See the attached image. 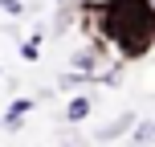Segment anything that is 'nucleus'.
Here are the masks:
<instances>
[{"label": "nucleus", "instance_id": "nucleus-1", "mask_svg": "<svg viewBox=\"0 0 155 147\" xmlns=\"http://www.w3.org/2000/svg\"><path fill=\"white\" fill-rule=\"evenodd\" d=\"M78 25L90 41L114 49L118 62H143L155 49V8L151 0H82Z\"/></svg>", "mask_w": 155, "mask_h": 147}, {"label": "nucleus", "instance_id": "nucleus-2", "mask_svg": "<svg viewBox=\"0 0 155 147\" xmlns=\"http://www.w3.org/2000/svg\"><path fill=\"white\" fill-rule=\"evenodd\" d=\"M37 110V98H12L8 102V110L0 115V123H4V131H21V123Z\"/></svg>", "mask_w": 155, "mask_h": 147}, {"label": "nucleus", "instance_id": "nucleus-3", "mask_svg": "<svg viewBox=\"0 0 155 147\" xmlns=\"http://www.w3.org/2000/svg\"><path fill=\"white\" fill-rule=\"evenodd\" d=\"M135 119H139L135 110H123L114 123H106V127H98V131H94V143H110V139H123V135H131Z\"/></svg>", "mask_w": 155, "mask_h": 147}, {"label": "nucleus", "instance_id": "nucleus-4", "mask_svg": "<svg viewBox=\"0 0 155 147\" xmlns=\"http://www.w3.org/2000/svg\"><path fill=\"white\" fill-rule=\"evenodd\" d=\"M94 106H98V102H94V94H74V98L65 102L61 119H65V123H86V119L94 115Z\"/></svg>", "mask_w": 155, "mask_h": 147}, {"label": "nucleus", "instance_id": "nucleus-5", "mask_svg": "<svg viewBox=\"0 0 155 147\" xmlns=\"http://www.w3.org/2000/svg\"><path fill=\"white\" fill-rule=\"evenodd\" d=\"M155 143V115L151 119H135L131 127V147H151Z\"/></svg>", "mask_w": 155, "mask_h": 147}, {"label": "nucleus", "instance_id": "nucleus-6", "mask_svg": "<svg viewBox=\"0 0 155 147\" xmlns=\"http://www.w3.org/2000/svg\"><path fill=\"white\" fill-rule=\"evenodd\" d=\"M41 45H45V33H41V29H37V33H29V37L21 41V57H25L29 65H33V62H41Z\"/></svg>", "mask_w": 155, "mask_h": 147}, {"label": "nucleus", "instance_id": "nucleus-7", "mask_svg": "<svg viewBox=\"0 0 155 147\" xmlns=\"http://www.w3.org/2000/svg\"><path fill=\"white\" fill-rule=\"evenodd\" d=\"M0 12L4 16H25V0H0Z\"/></svg>", "mask_w": 155, "mask_h": 147}, {"label": "nucleus", "instance_id": "nucleus-8", "mask_svg": "<svg viewBox=\"0 0 155 147\" xmlns=\"http://www.w3.org/2000/svg\"><path fill=\"white\" fill-rule=\"evenodd\" d=\"M53 4H70V0H53Z\"/></svg>", "mask_w": 155, "mask_h": 147}, {"label": "nucleus", "instance_id": "nucleus-9", "mask_svg": "<svg viewBox=\"0 0 155 147\" xmlns=\"http://www.w3.org/2000/svg\"><path fill=\"white\" fill-rule=\"evenodd\" d=\"M0 78H4V65H0Z\"/></svg>", "mask_w": 155, "mask_h": 147}, {"label": "nucleus", "instance_id": "nucleus-10", "mask_svg": "<svg viewBox=\"0 0 155 147\" xmlns=\"http://www.w3.org/2000/svg\"><path fill=\"white\" fill-rule=\"evenodd\" d=\"M151 8H155V0H151Z\"/></svg>", "mask_w": 155, "mask_h": 147}]
</instances>
